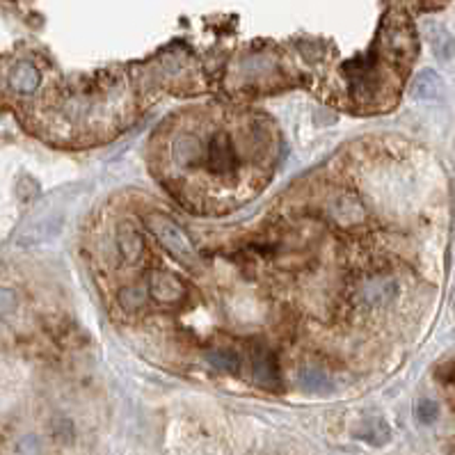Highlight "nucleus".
Wrapping results in <instances>:
<instances>
[{"label": "nucleus", "mask_w": 455, "mask_h": 455, "mask_svg": "<svg viewBox=\"0 0 455 455\" xmlns=\"http://www.w3.org/2000/svg\"><path fill=\"white\" fill-rule=\"evenodd\" d=\"M355 435L364 439L366 444H373V446H385V444L392 439V430L385 424V419H371V421H364L362 428L357 430Z\"/></svg>", "instance_id": "nucleus-14"}, {"label": "nucleus", "mask_w": 455, "mask_h": 455, "mask_svg": "<svg viewBox=\"0 0 455 455\" xmlns=\"http://www.w3.org/2000/svg\"><path fill=\"white\" fill-rule=\"evenodd\" d=\"M7 85H9V90L21 94V96L35 94L41 85V73L32 62L21 60V62L14 64L12 71L7 73Z\"/></svg>", "instance_id": "nucleus-9"}, {"label": "nucleus", "mask_w": 455, "mask_h": 455, "mask_svg": "<svg viewBox=\"0 0 455 455\" xmlns=\"http://www.w3.org/2000/svg\"><path fill=\"white\" fill-rule=\"evenodd\" d=\"M409 94L412 99L417 101H437L444 94V80L437 71L432 69H424L414 75V80L409 85Z\"/></svg>", "instance_id": "nucleus-11"}, {"label": "nucleus", "mask_w": 455, "mask_h": 455, "mask_svg": "<svg viewBox=\"0 0 455 455\" xmlns=\"http://www.w3.org/2000/svg\"><path fill=\"white\" fill-rule=\"evenodd\" d=\"M206 362L222 373H238L241 371V357L231 348H213L206 352Z\"/></svg>", "instance_id": "nucleus-15"}, {"label": "nucleus", "mask_w": 455, "mask_h": 455, "mask_svg": "<svg viewBox=\"0 0 455 455\" xmlns=\"http://www.w3.org/2000/svg\"><path fill=\"white\" fill-rule=\"evenodd\" d=\"M426 37L439 62H451L455 58V37L451 35V30L446 26L437 23V21H428Z\"/></svg>", "instance_id": "nucleus-10"}, {"label": "nucleus", "mask_w": 455, "mask_h": 455, "mask_svg": "<svg viewBox=\"0 0 455 455\" xmlns=\"http://www.w3.org/2000/svg\"><path fill=\"white\" fill-rule=\"evenodd\" d=\"M204 165L215 177H231L238 169V154L231 137L224 131L213 133L204 151Z\"/></svg>", "instance_id": "nucleus-2"}, {"label": "nucleus", "mask_w": 455, "mask_h": 455, "mask_svg": "<svg viewBox=\"0 0 455 455\" xmlns=\"http://www.w3.org/2000/svg\"><path fill=\"white\" fill-rule=\"evenodd\" d=\"M330 213H332L334 222H339L341 226H357V224H362L366 220L364 204L350 192H343V194H339L337 199H332Z\"/></svg>", "instance_id": "nucleus-8"}, {"label": "nucleus", "mask_w": 455, "mask_h": 455, "mask_svg": "<svg viewBox=\"0 0 455 455\" xmlns=\"http://www.w3.org/2000/svg\"><path fill=\"white\" fill-rule=\"evenodd\" d=\"M16 305H19V300H16L14 291L0 286V318L12 316V313L16 311Z\"/></svg>", "instance_id": "nucleus-18"}, {"label": "nucleus", "mask_w": 455, "mask_h": 455, "mask_svg": "<svg viewBox=\"0 0 455 455\" xmlns=\"http://www.w3.org/2000/svg\"><path fill=\"white\" fill-rule=\"evenodd\" d=\"M149 291H151V298L160 305H179V302L186 300L188 296V288L186 284L172 273H165V270H160V273H154L149 281Z\"/></svg>", "instance_id": "nucleus-5"}, {"label": "nucleus", "mask_w": 455, "mask_h": 455, "mask_svg": "<svg viewBox=\"0 0 455 455\" xmlns=\"http://www.w3.org/2000/svg\"><path fill=\"white\" fill-rule=\"evenodd\" d=\"M252 375L258 387L268 389V392H277L281 375H279V362L277 355L268 348V345H256L252 350Z\"/></svg>", "instance_id": "nucleus-3"}, {"label": "nucleus", "mask_w": 455, "mask_h": 455, "mask_svg": "<svg viewBox=\"0 0 455 455\" xmlns=\"http://www.w3.org/2000/svg\"><path fill=\"white\" fill-rule=\"evenodd\" d=\"M117 247L126 263H137L145 254V241L131 222H122L117 229Z\"/></svg>", "instance_id": "nucleus-12"}, {"label": "nucleus", "mask_w": 455, "mask_h": 455, "mask_svg": "<svg viewBox=\"0 0 455 455\" xmlns=\"http://www.w3.org/2000/svg\"><path fill=\"white\" fill-rule=\"evenodd\" d=\"M145 222H147V229L154 234L156 241L165 247V250L174 256L179 263L197 266L199 256H197V252H194V247L190 243V238L186 236V231H183L174 220L167 218V215H162V213H149L145 218Z\"/></svg>", "instance_id": "nucleus-1"}, {"label": "nucleus", "mask_w": 455, "mask_h": 455, "mask_svg": "<svg viewBox=\"0 0 455 455\" xmlns=\"http://www.w3.org/2000/svg\"><path fill=\"white\" fill-rule=\"evenodd\" d=\"M398 298V284L394 277H373L360 291L364 309H385Z\"/></svg>", "instance_id": "nucleus-4"}, {"label": "nucleus", "mask_w": 455, "mask_h": 455, "mask_svg": "<svg viewBox=\"0 0 455 455\" xmlns=\"http://www.w3.org/2000/svg\"><path fill=\"white\" fill-rule=\"evenodd\" d=\"M204 151L206 145L202 142L199 135L194 133H181L172 142V162L177 167H194L204 162Z\"/></svg>", "instance_id": "nucleus-7"}, {"label": "nucleus", "mask_w": 455, "mask_h": 455, "mask_svg": "<svg viewBox=\"0 0 455 455\" xmlns=\"http://www.w3.org/2000/svg\"><path fill=\"white\" fill-rule=\"evenodd\" d=\"M300 385L305 392L309 394H316V396H325V394H332L334 382L328 377V373L323 371L318 366H302L300 368Z\"/></svg>", "instance_id": "nucleus-13"}, {"label": "nucleus", "mask_w": 455, "mask_h": 455, "mask_svg": "<svg viewBox=\"0 0 455 455\" xmlns=\"http://www.w3.org/2000/svg\"><path fill=\"white\" fill-rule=\"evenodd\" d=\"M64 226V213H51L46 218H39L37 222H30L19 236L21 247H32L39 243H46L56 238Z\"/></svg>", "instance_id": "nucleus-6"}, {"label": "nucleus", "mask_w": 455, "mask_h": 455, "mask_svg": "<svg viewBox=\"0 0 455 455\" xmlns=\"http://www.w3.org/2000/svg\"><path fill=\"white\" fill-rule=\"evenodd\" d=\"M453 309H455V296H453Z\"/></svg>", "instance_id": "nucleus-22"}, {"label": "nucleus", "mask_w": 455, "mask_h": 455, "mask_svg": "<svg viewBox=\"0 0 455 455\" xmlns=\"http://www.w3.org/2000/svg\"><path fill=\"white\" fill-rule=\"evenodd\" d=\"M117 302L124 311H135L147 302V293L137 286H126L117 293Z\"/></svg>", "instance_id": "nucleus-16"}, {"label": "nucleus", "mask_w": 455, "mask_h": 455, "mask_svg": "<svg viewBox=\"0 0 455 455\" xmlns=\"http://www.w3.org/2000/svg\"><path fill=\"white\" fill-rule=\"evenodd\" d=\"M414 417L419 419V424H424V426L435 424L439 417V405L430 398H421L414 407Z\"/></svg>", "instance_id": "nucleus-17"}, {"label": "nucleus", "mask_w": 455, "mask_h": 455, "mask_svg": "<svg viewBox=\"0 0 455 455\" xmlns=\"http://www.w3.org/2000/svg\"><path fill=\"white\" fill-rule=\"evenodd\" d=\"M437 377L446 385H455V362L444 364L441 368H437Z\"/></svg>", "instance_id": "nucleus-20"}, {"label": "nucleus", "mask_w": 455, "mask_h": 455, "mask_svg": "<svg viewBox=\"0 0 455 455\" xmlns=\"http://www.w3.org/2000/svg\"><path fill=\"white\" fill-rule=\"evenodd\" d=\"M419 9H424V12H439V9H444V5H419Z\"/></svg>", "instance_id": "nucleus-21"}, {"label": "nucleus", "mask_w": 455, "mask_h": 455, "mask_svg": "<svg viewBox=\"0 0 455 455\" xmlns=\"http://www.w3.org/2000/svg\"><path fill=\"white\" fill-rule=\"evenodd\" d=\"M16 455H41V441L35 435H28L16 444Z\"/></svg>", "instance_id": "nucleus-19"}]
</instances>
